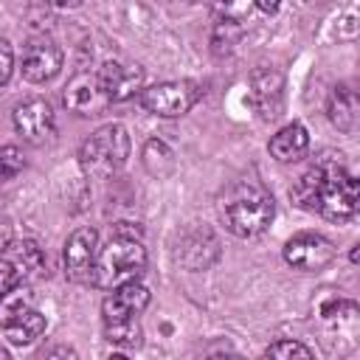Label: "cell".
<instances>
[{"instance_id":"cell-17","label":"cell","mask_w":360,"mask_h":360,"mask_svg":"<svg viewBox=\"0 0 360 360\" xmlns=\"http://www.w3.org/2000/svg\"><path fill=\"white\" fill-rule=\"evenodd\" d=\"M28 309H34V307H31V290H28L22 281L11 284V287L0 295V326L6 329V326L14 323L17 318H22Z\"/></svg>"},{"instance_id":"cell-28","label":"cell","mask_w":360,"mask_h":360,"mask_svg":"<svg viewBox=\"0 0 360 360\" xmlns=\"http://www.w3.org/2000/svg\"><path fill=\"white\" fill-rule=\"evenodd\" d=\"M253 3H256V8H262L264 14H276L278 6H281V0H253Z\"/></svg>"},{"instance_id":"cell-3","label":"cell","mask_w":360,"mask_h":360,"mask_svg":"<svg viewBox=\"0 0 360 360\" xmlns=\"http://www.w3.org/2000/svg\"><path fill=\"white\" fill-rule=\"evenodd\" d=\"M146 267V248L141 245V236L112 233L107 248L98 250L96 270H93V287L112 290L118 284L141 278Z\"/></svg>"},{"instance_id":"cell-25","label":"cell","mask_w":360,"mask_h":360,"mask_svg":"<svg viewBox=\"0 0 360 360\" xmlns=\"http://www.w3.org/2000/svg\"><path fill=\"white\" fill-rule=\"evenodd\" d=\"M11 70H14V51H11V45L0 37V87L8 82Z\"/></svg>"},{"instance_id":"cell-10","label":"cell","mask_w":360,"mask_h":360,"mask_svg":"<svg viewBox=\"0 0 360 360\" xmlns=\"http://www.w3.org/2000/svg\"><path fill=\"white\" fill-rule=\"evenodd\" d=\"M14 129L28 143H42L53 135V110L45 98H25L14 107Z\"/></svg>"},{"instance_id":"cell-4","label":"cell","mask_w":360,"mask_h":360,"mask_svg":"<svg viewBox=\"0 0 360 360\" xmlns=\"http://www.w3.org/2000/svg\"><path fill=\"white\" fill-rule=\"evenodd\" d=\"M129 155V135L121 124H107L96 129L79 149V163L90 177H110L115 174Z\"/></svg>"},{"instance_id":"cell-12","label":"cell","mask_w":360,"mask_h":360,"mask_svg":"<svg viewBox=\"0 0 360 360\" xmlns=\"http://www.w3.org/2000/svg\"><path fill=\"white\" fill-rule=\"evenodd\" d=\"M146 304H149V290L138 278L135 281H127V284H118V287H112V292L101 304L104 323L129 321V318L141 315L146 309Z\"/></svg>"},{"instance_id":"cell-19","label":"cell","mask_w":360,"mask_h":360,"mask_svg":"<svg viewBox=\"0 0 360 360\" xmlns=\"http://www.w3.org/2000/svg\"><path fill=\"white\" fill-rule=\"evenodd\" d=\"M143 166L155 177H166L174 169V152L163 141H149L143 146Z\"/></svg>"},{"instance_id":"cell-15","label":"cell","mask_w":360,"mask_h":360,"mask_svg":"<svg viewBox=\"0 0 360 360\" xmlns=\"http://www.w3.org/2000/svg\"><path fill=\"white\" fill-rule=\"evenodd\" d=\"M8 250H11V259L8 262L14 264L17 276H22L25 281H31V278H37V276L45 273V253H42V248L37 242H31V239H22L17 245L11 242Z\"/></svg>"},{"instance_id":"cell-5","label":"cell","mask_w":360,"mask_h":360,"mask_svg":"<svg viewBox=\"0 0 360 360\" xmlns=\"http://www.w3.org/2000/svg\"><path fill=\"white\" fill-rule=\"evenodd\" d=\"M200 98H202L200 84L188 82V79L160 82V84H152V87L141 90V104L149 112L160 115V118H177L183 112H188Z\"/></svg>"},{"instance_id":"cell-14","label":"cell","mask_w":360,"mask_h":360,"mask_svg":"<svg viewBox=\"0 0 360 360\" xmlns=\"http://www.w3.org/2000/svg\"><path fill=\"white\" fill-rule=\"evenodd\" d=\"M267 149H270V155H273L278 163H295V160H301V158L307 155V149H309V135H307L304 124L292 121V124L281 127V129L270 138Z\"/></svg>"},{"instance_id":"cell-2","label":"cell","mask_w":360,"mask_h":360,"mask_svg":"<svg viewBox=\"0 0 360 360\" xmlns=\"http://www.w3.org/2000/svg\"><path fill=\"white\" fill-rule=\"evenodd\" d=\"M273 197L253 180H239L219 197V219L239 239H253L267 231L273 219Z\"/></svg>"},{"instance_id":"cell-26","label":"cell","mask_w":360,"mask_h":360,"mask_svg":"<svg viewBox=\"0 0 360 360\" xmlns=\"http://www.w3.org/2000/svg\"><path fill=\"white\" fill-rule=\"evenodd\" d=\"M11 284H17V270H14V264H11L8 259H0V295H3Z\"/></svg>"},{"instance_id":"cell-29","label":"cell","mask_w":360,"mask_h":360,"mask_svg":"<svg viewBox=\"0 0 360 360\" xmlns=\"http://www.w3.org/2000/svg\"><path fill=\"white\" fill-rule=\"evenodd\" d=\"M53 8H76V6H82V0H48Z\"/></svg>"},{"instance_id":"cell-30","label":"cell","mask_w":360,"mask_h":360,"mask_svg":"<svg viewBox=\"0 0 360 360\" xmlns=\"http://www.w3.org/2000/svg\"><path fill=\"white\" fill-rule=\"evenodd\" d=\"M307 3H312V0H307Z\"/></svg>"},{"instance_id":"cell-1","label":"cell","mask_w":360,"mask_h":360,"mask_svg":"<svg viewBox=\"0 0 360 360\" xmlns=\"http://www.w3.org/2000/svg\"><path fill=\"white\" fill-rule=\"evenodd\" d=\"M292 202L332 222H346L357 214L360 191L354 174L340 155H321L292 186Z\"/></svg>"},{"instance_id":"cell-22","label":"cell","mask_w":360,"mask_h":360,"mask_svg":"<svg viewBox=\"0 0 360 360\" xmlns=\"http://www.w3.org/2000/svg\"><path fill=\"white\" fill-rule=\"evenodd\" d=\"M239 37H242L239 22H217L214 25V37H211L214 53H231L233 45L239 42Z\"/></svg>"},{"instance_id":"cell-23","label":"cell","mask_w":360,"mask_h":360,"mask_svg":"<svg viewBox=\"0 0 360 360\" xmlns=\"http://www.w3.org/2000/svg\"><path fill=\"white\" fill-rule=\"evenodd\" d=\"M267 357H278V360H292V357H301V360H309L312 357V349L298 343V340H276L264 349Z\"/></svg>"},{"instance_id":"cell-20","label":"cell","mask_w":360,"mask_h":360,"mask_svg":"<svg viewBox=\"0 0 360 360\" xmlns=\"http://www.w3.org/2000/svg\"><path fill=\"white\" fill-rule=\"evenodd\" d=\"M256 8L253 0H211V14L217 22H239L250 17V11Z\"/></svg>"},{"instance_id":"cell-24","label":"cell","mask_w":360,"mask_h":360,"mask_svg":"<svg viewBox=\"0 0 360 360\" xmlns=\"http://www.w3.org/2000/svg\"><path fill=\"white\" fill-rule=\"evenodd\" d=\"M25 169V158L17 146H0V186Z\"/></svg>"},{"instance_id":"cell-7","label":"cell","mask_w":360,"mask_h":360,"mask_svg":"<svg viewBox=\"0 0 360 360\" xmlns=\"http://www.w3.org/2000/svg\"><path fill=\"white\" fill-rule=\"evenodd\" d=\"M98 259V233L93 228H79L65 242V273L76 284H93V270Z\"/></svg>"},{"instance_id":"cell-21","label":"cell","mask_w":360,"mask_h":360,"mask_svg":"<svg viewBox=\"0 0 360 360\" xmlns=\"http://www.w3.org/2000/svg\"><path fill=\"white\" fill-rule=\"evenodd\" d=\"M104 335L110 343L124 346V349H138L141 346V326L135 318L129 321H115V323H104Z\"/></svg>"},{"instance_id":"cell-6","label":"cell","mask_w":360,"mask_h":360,"mask_svg":"<svg viewBox=\"0 0 360 360\" xmlns=\"http://www.w3.org/2000/svg\"><path fill=\"white\" fill-rule=\"evenodd\" d=\"M110 104L112 101L98 79V70H79L65 87V107L76 115H101Z\"/></svg>"},{"instance_id":"cell-18","label":"cell","mask_w":360,"mask_h":360,"mask_svg":"<svg viewBox=\"0 0 360 360\" xmlns=\"http://www.w3.org/2000/svg\"><path fill=\"white\" fill-rule=\"evenodd\" d=\"M42 332H45V315H39L37 309H28L22 318H17L14 323H8V326H6L8 340H11V343H17V346L37 340Z\"/></svg>"},{"instance_id":"cell-8","label":"cell","mask_w":360,"mask_h":360,"mask_svg":"<svg viewBox=\"0 0 360 360\" xmlns=\"http://www.w3.org/2000/svg\"><path fill=\"white\" fill-rule=\"evenodd\" d=\"M332 259H335V245L321 233H295L284 245V262L304 273L323 270Z\"/></svg>"},{"instance_id":"cell-27","label":"cell","mask_w":360,"mask_h":360,"mask_svg":"<svg viewBox=\"0 0 360 360\" xmlns=\"http://www.w3.org/2000/svg\"><path fill=\"white\" fill-rule=\"evenodd\" d=\"M14 242V225L6 214H0V253L8 250V245Z\"/></svg>"},{"instance_id":"cell-13","label":"cell","mask_w":360,"mask_h":360,"mask_svg":"<svg viewBox=\"0 0 360 360\" xmlns=\"http://www.w3.org/2000/svg\"><path fill=\"white\" fill-rule=\"evenodd\" d=\"M98 79L110 96V101H124L135 96L143 84V70L138 65H124V62H104L98 68Z\"/></svg>"},{"instance_id":"cell-16","label":"cell","mask_w":360,"mask_h":360,"mask_svg":"<svg viewBox=\"0 0 360 360\" xmlns=\"http://www.w3.org/2000/svg\"><path fill=\"white\" fill-rule=\"evenodd\" d=\"M326 112L340 132H352L357 127V96L349 87H335V93L329 96Z\"/></svg>"},{"instance_id":"cell-9","label":"cell","mask_w":360,"mask_h":360,"mask_svg":"<svg viewBox=\"0 0 360 360\" xmlns=\"http://www.w3.org/2000/svg\"><path fill=\"white\" fill-rule=\"evenodd\" d=\"M62 68V51L59 45L39 34V37H31L22 48V76L34 84H42V82H51Z\"/></svg>"},{"instance_id":"cell-11","label":"cell","mask_w":360,"mask_h":360,"mask_svg":"<svg viewBox=\"0 0 360 360\" xmlns=\"http://www.w3.org/2000/svg\"><path fill=\"white\" fill-rule=\"evenodd\" d=\"M284 101V76L273 68H256L250 73V104L262 118H276Z\"/></svg>"}]
</instances>
